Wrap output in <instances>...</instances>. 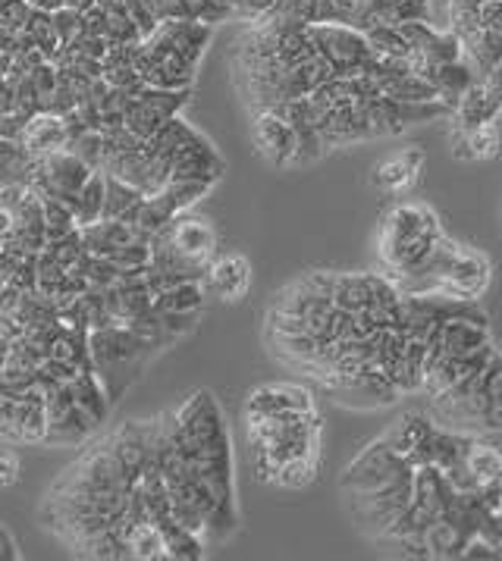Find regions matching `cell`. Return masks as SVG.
<instances>
[{
	"label": "cell",
	"mask_w": 502,
	"mask_h": 561,
	"mask_svg": "<svg viewBox=\"0 0 502 561\" xmlns=\"http://www.w3.org/2000/svg\"><path fill=\"white\" fill-rule=\"evenodd\" d=\"M205 286L220 301H242L251 286V264L242 254H217V261L207 267Z\"/></svg>",
	"instance_id": "12"
},
{
	"label": "cell",
	"mask_w": 502,
	"mask_h": 561,
	"mask_svg": "<svg viewBox=\"0 0 502 561\" xmlns=\"http://www.w3.org/2000/svg\"><path fill=\"white\" fill-rule=\"evenodd\" d=\"M198 135L202 133H198L195 126H189L183 116H173V119H167V123H163L158 133L151 135L145 145H148L155 154H160V158L173 160V154H176L180 148H185L192 138H198Z\"/></svg>",
	"instance_id": "28"
},
{
	"label": "cell",
	"mask_w": 502,
	"mask_h": 561,
	"mask_svg": "<svg viewBox=\"0 0 502 561\" xmlns=\"http://www.w3.org/2000/svg\"><path fill=\"white\" fill-rule=\"evenodd\" d=\"M82 242L92 251L94 257H111L119 248L138 245V242H151L148 236H141L136 226L126 220H98V224L82 229Z\"/></svg>",
	"instance_id": "17"
},
{
	"label": "cell",
	"mask_w": 502,
	"mask_h": 561,
	"mask_svg": "<svg viewBox=\"0 0 502 561\" xmlns=\"http://www.w3.org/2000/svg\"><path fill=\"white\" fill-rule=\"evenodd\" d=\"M16 559H20V546H16L13 534L0 524V561H16Z\"/></svg>",
	"instance_id": "40"
},
{
	"label": "cell",
	"mask_w": 502,
	"mask_h": 561,
	"mask_svg": "<svg viewBox=\"0 0 502 561\" xmlns=\"http://www.w3.org/2000/svg\"><path fill=\"white\" fill-rule=\"evenodd\" d=\"M490 342L487 333V320L475 317H449L434 330V336L427 342V358H461L471 355ZM427 370V367H424Z\"/></svg>",
	"instance_id": "9"
},
{
	"label": "cell",
	"mask_w": 502,
	"mask_h": 561,
	"mask_svg": "<svg viewBox=\"0 0 502 561\" xmlns=\"http://www.w3.org/2000/svg\"><path fill=\"white\" fill-rule=\"evenodd\" d=\"M173 180H198V182H220V176L227 173V160L217 154V148L207 141L205 135L192 138L185 148H180L173 160Z\"/></svg>",
	"instance_id": "11"
},
{
	"label": "cell",
	"mask_w": 502,
	"mask_h": 561,
	"mask_svg": "<svg viewBox=\"0 0 502 561\" xmlns=\"http://www.w3.org/2000/svg\"><path fill=\"white\" fill-rule=\"evenodd\" d=\"M374 276L377 273H333L330 298L343 311H365L374 305Z\"/></svg>",
	"instance_id": "19"
},
{
	"label": "cell",
	"mask_w": 502,
	"mask_h": 561,
	"mask_svg": "<svg viewBox=\"0 0 502 561\" xmlns=\"http://www.w3.org/2000/svg\"><path fill=\"white\" fill-rule=\"evenodd\" d=\"M25 38L38 47L47 60H57V54L64 50V42H60V35H57V25H54V16H50V13H38V10H35L28 25H25Z\"/></svg>",
	"instance_id": "29"
},
{
	"label": "cell",
	"mask_w": 502,
	"mask_h": 561,
	"mask_svg": "<svg viewBox=\"0 0 502 561\" xmlns=\"http://www.w3.org/2000/svg\"><path fill=\"white\" fill-rule=\"evenodd\" d=\"M47 446H82L92 439L94 427L92 421L76 408V402L69 399L67 386H57L47 392Z\"/></svg>",
	"instance_id": "8"
},
{
	"label": "cell",
	"mask_w": 502,
	"mask_h": 561,
	"mask_svg": "<svg viewBox=\"0 0 502 561\" xmlns=\"http://www.w3.org/2000/svg\"><path fill=\"white\" fill-rule=\"evenodd\" d=\"M217 251H220V239L214 224L207 217L185 210L151 239V267L205 279L207 267L217 261Z\"/></svg>",
	"instance_id": "2"
},
{
	"label": "cell",
	"mask_w": 502,
	"mask_h": 561,
	"mask_svg": "<svg viewBox=\"0 0 502 561\" xmlns=\"http://www.w3.org/2000/svg\"><path fill=\"white\" fill-rule=\"evenodd\" d=\"M126 546H129V559L138 561H160L167 559V546H163V534H160V524L155 520H136L129 537H126Z\"/></svg>",
	"instance_id": "27"
},
{
	"label": "cell",
	"mask_w": 502,
	"mask_h": 561,
	"mask_svg": "<svg viewBox=\"0 0 502 561\" xmlns=\"http://www.w3.org/2000/svg\"><path fill=\"white\" fill-rule=\"evenodd\" d=\"M92 167L82 158H76L72 151H54L47 158L35 160V170H32V180L28 188L38 192L42 198H60V202L72 204L79 188L92 180Z\"/></svg>",
	"instance_id": "5"
},
{
	"label": "cell",
	"mask_w": 502,
	"mask_h": 561,
	"mask_svg": "<svg viewBox=\"0 0 502 561\" xmlns=\"http://www.w3.org/2000/svg\"><path fill=\"white\" fill-rule=\"evenodd\" d=\"M23 148L32 154V158H47L54 151H64L67 148V123L64 116L57 113H35L23 129Z\"/></svg>",
	"instance_id": "16"
},
{
	"label": "cell",
	"mask_w": 502,
	"mask_h": 561,
	"mask_svg": "<svg viewBox=\"0 0 502 561\" xmlns=\"http://www.w3.org/2000/svg\"><path fill=\"white\" fill-rule=\"evenodd\" d=\"M500 154V129L497 123H480V126H468L453 133V158L456 160H490Z\"/></svg>",
	"instance_id": "18"
},
{
	"label": "cell",
	"mask_w": 502,
	"mask_h": 561,
	"mask_svg": "<svg viewBox=\"0 0 502 561\" xmlns=\"http://www.w3.org/2000/svg\"><path fill=\"white\" fill-rule=\"evenodd\" d=\"M478 16H480V25H483V28L502 32V0H480Z\"/></svg>",
	"instance_id": "37"
},
{
	"label": "cell",
	"mask_w": 502,
	"mask_h": 561,
	"mask_svg": "<svg viewBox=\"0 0 502 561\" xmlns=\"http://www.w3.org/2000/svg\"><path fill=\"white\" fill-rule=\"evenodd\" d=\"M141 202H145V192H138L136 185L107 173V198H104V217L101 220H126L129 224Z\"/></svg>",
	"instance_id": "26"
},
{
	"label": "cell",
	"mask_w": 502,
	"mask_h": 561,
	"mask_svg": "<svg viewBox=\"0 0 502 561\" xmlns=\"http://www.w3.org/2000/svg\"><path fill=\"white\" fill-rule=\"evenodd\" d=\"M283 411H315L311 392L293 382H267L251 389L246 414H283Z\"/></svg>",
	"instance_id": "13"
},
{
	"label": "cell",
	"mask_w": 502,
	"mask_h": 561,
	"mask_svg": "<svg viewBox=\"0 0 502 561\" xmlns=\"http://www.w3.org/2000/svg\"><path fill=\"white\" fill-rule=\"evenodd\" d=\"M251 141L254 151L267 160L271 167H296L298 158V135L296 126L289 119H283L276 111L254 113V126H251Z\"/></svg>",
	"instance_id": "7"
},
{
	"label": "cell",
	"mask_w": 502,
	"mask_h": 561,
	"mask_svg": "<svg viewBox=\"0 0 502 561\" xmlns=\"http://www.w3.org/2000/svg\"><path fill=\"white\" fill-rule=\"evenodd\" d=\"M28 3H32V10H38V13H57V10L67 7V0H28Z\"/></svg>",
	"instance_id": "41"
},
{
	"label": "cell",
	"mask_w": 502,
	"mask_h": 561,
	"mask_svg": "<svg viewBox=\"0 0 502 561\" xmlns=\"http://www.w3.org/2000/svg\"><path fill=\"white\" fill-rule=\"evenodd\" d=\"M207 298L205 279H189L167 293L155 295V311L160 314H202Z\"/></svg>",
	"instance_id": "21"
},
{
	"label": "cell",
	"mask_w": 502,
	"mask_h": 561,
	"mask_svg": "<svg viewBox=\"0 0 502 561\" xmlns=\"http://www.w3.org/2000/svg\"><path fill=\"white\" fill-rule=\"evenodd\" d=\"M421 170H424V151L421 148H406V151L392 154L384 163H377L370 182L377 188H384V192L402 195V192H409L411 185L421 180Z\"/></svg>",
	"instance_id": "14"
},
{
	"label": "cell",
	"mask_w": 502,
	"mask_h": 561,
	"mask_svg": "<svg viewBox=\"0 0 502 561\" xmlns=\"http://www.w3.org/2000/svg\"><path fill=\"white\" fill-rule=\"evenodd\" d=\"M67 151H72L76 158H82L92 170L104 167V135L101 129H85L82 135H76L67 145Z\"/></svg>",
	"instance_id": "33"
},
{
	"label": "cell",
	"mask_w": 502,
	"mask_h": 561,
	"mask_svg": "<svg viewBox=\"0 0 502 561\" xmlns=\"http://www.w3.org/2000/svg\"><path fill=\"white\" fill-rule=\"evenodd\" d=\"M490 261L468 245H456L446 267L440 273V283H436V293L453 295V298H475L487 293L490 286Z\"/></svg>",
	"instance_id": "6"
},
{
	"label": "cell",
	"mask_w": 502,
	"mask_h": 561,
	"mask_svg": "<svg viewBox=\"0 0 502 561\" xmlns=\"http://www.w3.org/2000/svg\"><path fill=\"white\" fill-rule=\"evenodd\" d=\"M10 348H13V339L0 333V370H3V364H7V358H10Z\"/></svg>",
	"instance_id": "42"
},
{
	"label": "cell",
	"mask_w": 502,
	"mask_h": 561,
	"mask_svg": "<svg viewBox=\"0 0 502 561\" xmlns=\"http://www.w3.org/2000/svg\"><path fill=\"white\" fill-rule=\"evenodd\" d=\"M318 480V461L315 458H293V461H286L279 473H276L274 486L279 490H305V486H311Z\"/></svg>",
	"instance_id": "31"
},
{
	"label": "cell",
	"mask_w": 502,
	"mask_h": 561,
	"mask_svg": "<svg viewBox=\"0 0 502 561\" xmlns=\"http://www.w3.org/2000/svg\"><path fill=\"white\" fill-rule=\"evenodd\" d=\"M104 198H107V173L94 170L92 180L79 188V195L72 202V214H76V226L79 229L98 224L104 217Z\"/></svg>",
	"instance_id": "23"
},
{
	"label": "cell",
	"mask_w": 502,
	"mask_h": 561,
	"mask_svg": "<svg viewBox=\"0 0 502 561\" xmlns=\"http://www.w3.org/2000/svg\"><path fill=\"white\" fill-rule=\"evenodd\" d=\"M25 119L23 113L10 111V113H0V138H10V141H20L23 138V129H25Z\"/></svg>",
	"instance_id": "38"
},
{
	"label": "cell",
	"mask_w": 502,
	"mask_h": 561,
	"mask_svg": "<svg viewBox=\"0 0 502 561\" xmlns=\"http://www.w3.org/2000/svg\"><path fill=\"white\" fill-rule=\"evenodd\" d=\"M276 3H279V0H246V3H242L239 20H264V16H271V13H274Z\"/></svg>",
	"instance_id": "39"
},
{
	"label": "cell",
	"mask_w": 502,
	"mask_h": 561,
	"mask_svg": "<svg viewBox=\"0 0 502 561\" xmlns=\"http://www.w3.org/2000/svg\"><path fill=\"white\" fill-rule=\"evenodd\" d=\"M434 424L424 417V414H406V417H399L396 421V427L387 433V443L396 451H402L406 458H411L414 451L421 449L427 439H431V433H434Z\"/></svg>",
	"instance_id": "24"
},
{
	"label": "cell",
	"mask_w": 502,
	"mask_h": 561,
	"mask_svg": "<svg viewBox=\"0 0 502 561\" xmlns=\"http://www.w3.org/2000/svg\"><path fill=\"white\" fill-rule=\"evenodd\" d=\"M311 42L318 45V54L333 67L340 79L358 76L374 64V47L367 42L365 28L352 23H320L308 25Z\"/></svg>",
	"instance_id": "4"
},
{
	"label": "cell",
	"mask_w": 502,
	"mask_h": 561,
	"mask_svg": "<svg viewBox=\"0 0 502 561\" xmlns=\"http://www.w3.org/2000/svg\"><path fill=\"white\" fill-rule=\"evenodd\" d=\"M47 358H54L57 364H64L69 370H92V355H89V330L69 327L60 323L57 336L50 342Z\"/></svg>",
	"instance_id": "20"
},
{
	"label": "cell",
	"mask_w": 502,
	"mask_h": 561,
	"mask_svg": "<svg viewBox=\"0 0 502 561\" xmlns=\"http://www.w3.org/2000/svg\"><path fill=\"white\" fill-rule=\"evenodd\" d=\"M365 35L377 57H409V45L396 25H367Z\"/></svg>",
	"instance_id": "32"
},
{
	"label": "cell",
	"mask_w": 502,
	"mask_h": 561,
	"mask_svg": "<svg viewBox=\"0 0 502 561\" xmlns=\"http://www.w3.org/2000/svg\"><path fill=\"white\" fill-rule=\"evenodd\" d=\"M158 348L151 342L136 336L129 327L111 323L89 333V355H92V370L98 380L104 382L111 402H119V396L141 377L145 364L151 360Z\"/></svg>",
	"instance_id": "3"
},
{
	"label": "cell",
	"mask_w": 502,
	"mask_h": 561,
	"mask_svg": "<svg viewBox=\"0 0 502 561\" xmlns=\"http://www.w3.org/2000/svg\"><path fill=\"white\" fill-rule=\"evenodd\" d=\"M50 16H54V25H57V35H60L64 47L72 45V42L82 35V13H79V10L64 7V10H57V13H50Z\"/></svg>",
	"instance_id": "35"
},
{
	"label": "cell",
	"mask_w": 502,
	"mask_h": 561,
	"mask_svg": "<svg viewBox=\"0 0 502 561\" xmlns=\"http://www.w3.org/2000/svg\"><path fill=\"white\" fill-rule=\"evenodd\" d=\"M443 226L436 220V214L424 204H396L384 214L380 224V261L387 267L389 279H399L414 267H421L431 251L443 239Z\"/></svg>",
	"instance_id": "1"
},
{
	"label": "cell",
	"mask_w": 502,
	"mask_h": 561,
	"mask_svg": "<svg viewBox=\"0 0 502 561\" xmlns=\"http://www.w3.org/2000/svg\"><path fill=\"white\" fill-rule=\"evenodd\" d=\"M32 3L28 0H0V25L10 32V35H20L25 32V25L32 20Z\"/></svg>",
	"instance_id": "34"
},
{
	"label": "cell",
	"mask_w": 502,
	"mask_h": 561,
	"mask_svg": "<svg viewBox=\"0 0 502 561\" xmlns=\"http://www.w3.org/2000/svg\"><path fill=\"white\" fill-rule=\"evenodd\" d=\"M20 483V458L10 449H0V490H10Z\"/></svg>",
	"instance_id": "36"
},
{
	"label": "cell",
	"mask_w": 502,
	"mask_h": 561,
	"mask_svg": "<svg viewBox=\"0 0 502 561\" xmlns=\"http://www.w3.org/2000/svg\"><path fill=\"white\" fill-rule=\"evenodd\" d=\"M35 170V158L23 148V141L0 138V185H28Z\"/></svg>",
	"instance_id": "25"
},
{
	"label": "cell",
	"mask_w": 502,
	"mask_h": 561,
	"mask_svg": "<svg viewBox=\"0 0 502 561\" xmlns=\"http://www.w3.org/2000/svg\"><path fill=\"white\" fill-rule=\"evenodd\" d=\"M502 113V67H493L478 85L461 94V101L453 111V123L458 129L480 126V123H497Z\"/></svg>",
	"instance_id": "10"
},
{
	"label": "cell",
	"mask_w": 502,
	"mask_h": 561,
	"mask_svg": "<svg viewBox=\"0 0 502 561\" xmlns=\"http://www.w3.org/2000/svg\"><path fill=\"white\" fill-rule=\"evenodd\" d=\"M67 7L79 10V13H89V10L94 7V0H67Z\"/></svg>",
	"instance_id": "43"
},
{
	"label": "cell",
	"mask_w": 502,
	"mask_h": 561,
	"mask_svg": "<svg viewBox=\"0 0 502 561\" xmlns=\"http://www.w3.org/2000/svg\"><path fill=\"white\" fill-rule=\"evenodd\" d=\"M160 534H163V546H167V559L173 561H198L205 559V539L202 534L183 527L180 520L167 517V520H158Z\"/></svg>",
	"instance_id": "22"
},
{
	"label": "cell",
	"mask_w": 502,
	"mask_h": 561,
	"mask_svg": "<svg viewBox=\"0 0 502 561\" xmlns=\"http://www.w3.org/2000/svg\"><path fill=\"white\" fill-rule=\"evenodd\" d=\"M67 392L69 399L76 402V408L92 421L94 427H101L104 421H107V414H111V396H107V389H104V382L98 380V374L94 370H79V374H72L67 382Z\"/></svg>",
	"instance_id": "15"
},
{
	"label": "cell",
	"mask_w": 502,
	"mask_h": 561,
	"mask_svg": "<svg viewBox=\"0 0 502 561\" xmlns=\"http://www.w3.org/2000/svg\"><path fill=\"white\" fill-rule=\"evenodd\" d=\"M214 185L210 182H198V180H170L163 188H160V195L167 198V202L176 207V214H185V210H192L195 204L205 198L207 192H210Z\"/></svg>",
	"instance_id": "30"
}]
</instances>
